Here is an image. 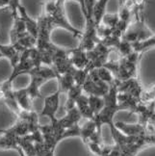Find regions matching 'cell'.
Returning <instances> with one entry per match:
<instances>
[{
	"mask_svg": "<svg viewBox=\"0 0 155 156\" xmlns=\"http://www.w3.org/2000/svg\"><path fill=\"white\" fill-rule=\"evenodd\" d=\"M68 57L71 65L73 66L75 69H84L87 68L89 64V60L87 57V53L85 50L78 46L77 48L72 50H68Z\"/></svg>",
	"mask_w": 155,
	"mask_h": 156,
	"instance_id": "obj_6",
	"label": "cell"
},
{
	"mask_svg": "<svg viewBox=\"0 0 155 156\" xmlns=\"http://www.w3.org/2000/svg\"><path fill=\"white\" fill-rule=\"evenodd\" d=\"M108 2H109V0H97V2H95L93 6L92 17H93V20L94 21V24L97 26L100 24L103 16L106 14V7Z\"/></svg>",
	"mask_w": 155,
	"mask_h": 156,
	"instance_id": "obj_11",
	"label": "cell"
},
{
	"mask_svg": "<svg viewBox=\"0 0 155 156\" xmlns=\"http://www.w3.org/2000/svg\"><path fill=\"white\" fill-rule=\"evenodd\" d=\"M100 156H121V149L117 145H103Z\"/></svg>",
	"mask_w": 155,
	"mask_h": 156,
	"instance_id": "obj_18",
	"label": "cell"
},
{
	"mask_svg": "<svg viewBox=\"0 0 155 156\" xmlns=\"http://www.w3.org/2000/svg\"><path fill=\"white\" fill-rule=\"evenodd\" d=\"M27 73L31 76V82L26 88L31 100L35 98H44L39 92V88L45 81L57 78L54 69L48 66H40L29 70Z\"/></svg>",
	"mask_w": 155,
	"mask_h": 156,
	"instance_id": "obj_1",
	"label": "cell"
},
{
	"mask_svg": "<svg viewBox=\"0 0 155 156\" xmlns=\"http://www.w3.org/2000/svg\"><path fill=\"white\" fill-rule=\"evenodd\" d=\"M115 126L120 130L122 133L126 136H141L146 133L145 125L139 122L137 123H126L122 122H115Z\"/></svg>",
	"mask_w": 155,
	"mask_h": 156,
	"instance_id": "obj_7",
	"label": "cell"
},
{
	"mask_svg": "<svg viewBox=\"0 0 155 156\" xmlns=\"http://www.w3.org/2000/svg\"><path fill=\"white\" fill-rule=\"evenodd\" d=\"M15 99L16 101L17 105L19 106L21 110L24 111H32V106H31V98L29 97L27 89H21L19 91H14Z\"/></svg>",
	"mask_w": 155,
	"mask_h": 156,
	"instance_id": "obj_9",
	"label": "cell"
},
{
	"mask_svg": "<svg viewBox=\"0 0 155 156\" xmlns=\"http://www.w3.org/2000/svg\"><path fill=\"white\" fill-rule=\"evenodd\" d=\"M118 13L117 14H108L106 13L103 17H102V20H101V24H103L109 28H115L118 22Z\"/></svg>",
	"mask_w": 155,
	"mask_h": 156,
	"instance_id": "obj_16",
	"label": "cell"
},
{
	"mask_svg": "<svg viewBox=\"0 0 155 156\" xmlns=\"http://www.w3.org/2000/svg\"><path fill=\"white\" fill-rule=\"evenodd\" d=\"M94 69H95V73H97V76L99 77V79L101 81H103L106 84H108L109 86L114 85V84L116 83V79H115L114 75H113L111 71L108 70L106 68L101 67V68Z\"/></svg>",
	"mask_w": 155,
	"mask_h": 156,
	"instance_id": "obj_14",
	"label": "cell"
},
{
	"mask_svg": "<svg viewBox=\"0 0 155 156\" xmlns=\"http://www.w3.org/2000/svg\"><path fill=\"white\" fill-rule=\"evenodd\" d=\"M61 94L62 92L58 90L56 93L50 94L49 97L44 98V105L41 112L39 113V118L47 117L49 119L50 122H54L57 121V112L61 103Z\"/></svg>",
	"mask_w": 155,
	"mask_h": 156,
	"instance_id": "obj_4",
	"label": "cell"
},
{
	"mask_svg": "<svg viewBox=\"0 0 155 156\" xmlns=\"http://www.w3.org/2000/svg\"><path fill=\"white\" fill-rule=\"evenodd\" d=\"M20 5V0H9V8L11 10V14L13 19H16L19 15H17V8Z\"/></svg>",
	"mask_w": 155,
	"mask_h": 156,
	"instance_id": "obj_19",
	"label": "cell"
},
{
	"mask_svg": "<svg viewBox=\"0 0 155 156\" xmlns=\"http://www.w3.org/2000/svg\"><path fill=\"white\" fill-rule=\"evenodd\" d=\"M0 53L2 54V56L7 57L10 60L11 65L13 68L19 63L21 55V53L16 48V46L14 44H10V45L0 44Z\"/></svg>",
	"mask_w": 155,
	"mask_h": 156,
	"instance_id": "obj_10",
	"label": "cell"
},
{
	"mask_svg": "<svg viewBox=\"0 0 155 156\" xmlns=\"http://www.w3.org/2000/svg\"><path fill=\"white\" fill-rule=\"evenodd\" d=\"M95 131H98V130L97 128V124H95V122L93 119H87V122L84 124L80 125V137L83 139V141L85 142V144L88 142V140L90 139V137Z\"/></svg>",
	"mask_w": 155,
	"mask_h": 156,
	"instance_id": "obj_12",
	"label": "cell"
},
{
	"mask_svg": "<svg viewBox=\"0 0 155 156\" xmlns=\"http://www.w3.org/2000/svg\"><path fill=\"white\" fill-rule=\"evenodd\" d=\"M88 101L89 105L93 115L98 114L102 108L104 107V99L101 97H97V95H88Z\"/></svg>",
	"mask_w": 155,
	"mask_h": 156,
	"instance_id": "obj_13",
	"label": "cell"
},
{
	"mask_svg": "<svg viewBox=\"0 0 155 156\" xmlns=\"http://www.w3.org/2000/svg\"><path fill=\"white\" fill-rule=\"evenodd\" d=\"M9 5V0H0V9Z\"/></svg>",
	"mask_w": 155,
	"mask_h": 156,
	"instance_id": "obj_21",
	"label": "cell"
},
{
	"mask_svg": "<svg viewBox=\"0 0 155 156\" xmlns=\"http://www.w3.org/2000/svg\"><path fill=\"white\" fill-rule=\"evenodd\" d=\"M74 1L79 2V4H80V6H81L82 13H83V15H84L85 19H86V16H87V12H86V7H85V0H74Z\"/></svg>",
	"mask_w": 155,
	"mask_h": 156,
	"instance_id": "obj_20",
	"label": "cell"
},
{
	"mask_svg": "<svg viewBox=\"0 0 155 156\" xmlns=\"http://www.w3.org/2000/svg\"><path fill=\"white\" fill-rule=\"evenodd\" d=\"M16 151H17V152H19V156H25V154L23 153V151H21V149L19 148V147H17Z\"/></svg>",
	"mask_w": 155,
	"mask_h": 156,
	"instance_id": "obj_22",
	"label": "cell"
},
{
	"mask_svg": "<svg viewBox=\"0 0 155 156\" xmlns=\"http://www.w3.org/2000/svg\"><path fill=\"white\" fill-rule=\"evenodd\" d=\"M75 107L78 109L80 115L83 119H93L94 115L92 112L90 105H89V101H88V95L83 93L78 99L76 100L75 102Z\"/></svg>",
	"mask_w": 155,
	"mask_h": 156,
	"instance_id": "obj_8",
	"label": "cell"
},
{
	"mask_svg": "<svg viewBox=\"0 0 155 156\" xmlns=\"http://www.w3.org/2000/svg\"><path fill=\"white\" fill-rule=\"evenodd\" d=\"M140 100L144 103H151V102H155V84H152V85L148 88V89H144Z\"/></svg>",
	"mask_w": 155,
	"mask_h": 156,
	"instance_id": "obj_15",
	"label": "cell"
},
{
	"mask_svg": "<svg viewBox=\"0 0 155 156\" xmlns=\"http://www.w3.org/2000/svg\"><path fill=\"white\" fill-rule=\"evenodd\" d=\"M1 57H2V54H1V53H0V58H1Z\"/></svg>",
	"mask_w": 155,
	"mask_h": 156,
	"instance_id": "obj_23",
	"label": "cell"
},
{
	"mask_svg": "<svg viewBox=\"0 0 155 156\" xmlns=\"http://www.w3.org/2000/svg\"><path fill=\"white\" fill-rule=\"evenodd\" d=\"M153 35L154 34L147 27L145 20L133 19L129 26L127 27L126 31L123 33L122 40L126 41L130 44H135L150 39Z\"/></svg>",
	"mask_w": 155,
	"mask_h": 156,
	"instance_id": "obj_2",
	"label": "cell"
},
{
	"mask_svg": "<svg viewBox=\"0 0 155 156\" xmlns=\"http://www.w3.org/2000/svg\"><path fill=\"white\" fill-rule=\"evenodd\" d=\"M118 50V52L120 53V55L123 58V57H126L128 56L129 54L132 53L134 50H133V46H132V44L128 43V41H124V40H122L120 44L118 45V47L116 48Z\"/></svg>",
	"mask_w": 155,
	"mask_h": 156,
	"instance_id": "obj_17",
	"label": "cell"
},
{
	"mask_svg": "<svg viewBox=\"0 0 155 156\" xmlns=\"http://www.w3.org/2000/svg\"><path fill=\"white\" fill-rule=\"evenodd\" d=\"M110 86L105 82L101 81L97 76L95 69H92L89 73L84 84L82 85L83 93L87 95H97L103 98L109 92Z\"/></svg>",
	"mask_w": 155,
	"mask_h": 156,
	"instance_id": "obj_3",
	"label": "cell"
},
{
	"mask_svg": "<svg viewBox=\"0 0 155 156\" xmlns=\"http://www.w3.org/2000/svg\"><path fill=\"white\" fill-rule=\"evenodd\" d=\"M1 133L3 134V136L0 138V148L16 149L19 147V142L20 137L17 135L13 126L5 130L1 129Z\"/></svg>",
	"mask_w": 155,
	"mask_h": 156,
	"instance_id": "obj_5",
	"label": "cell"
}]
</instances>
